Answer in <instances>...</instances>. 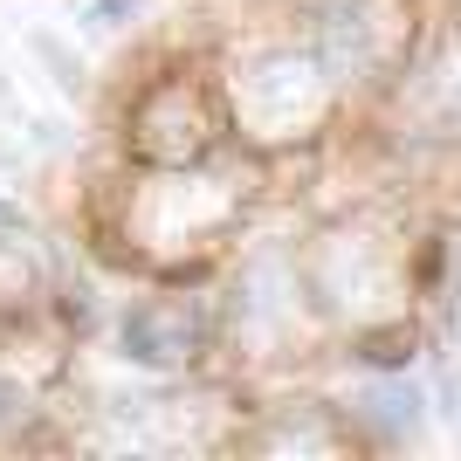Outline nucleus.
<instances>
[{
    "label": "nucleus",
    "mask_w": 461,
    "mask_h": 461,
    "mask_svg": "<svg viewBox=\"0 0 461 461\" xmlns=\"http://www.w3.org/2000/svg\"><path fill=\"white\" fill-rule=\"evenodd\" d=\"M117 338H124V358H138V366H179V358H193V324H179L173 310H158V303L124 310Z\"/></svg>",
    "instance_id": "1"
},
{
    "label": "nucleus",
    "mask_w": 461,
    "mask_h": 461,
    "mask_svg": "<svg viewBox=\"0 0 461 461\" xmlns=\"http://www.w3.org/2000/svg\"><path fill=\"white\" fill-rule=\"evenodd\" d=\"M358 413L372 427H385V434H413L420 427V393L413 385H372L366 400H358Z\"/></svg>",
    "instance_id": "2"
},
{
    "label": "nucleus",
    "mask_w": 461,
    "mask_h": 461,
    "mask_svg": "<svg viewBox=\"0 0 461 461\" xmlns=\"http://www.w3.org/2000/svg\"><path fill=\"white\" fill-rule=\"evenodd\" d=\"M35 56L56 62V83H62V90H83V62L62 56V41H56V35H35Z\"/></svg>",
    "instance_id": "3"
},
{
    "label": "nucleus",
    "mask_w": 461,
    "mask_h": 461,
    "mask_svg": "<svg viewBox=\"0 0 461 461\" xmlns=\"http://www.w3.org/2000/svg\"><path fill=\"white\" fill-rule=\"evenodd\" d=\"M14 241H28V221H21V207L0 200V249H14Z\"/></svg>",
    "instance_id": "4"
},
{
    "label": "nucleus",
    "mask_w": 461,
    "mask_h": 461,
    "mask_svg": "<svg viewBox=\"0 0 461 461\" xmlns=\"http://www.w3.org/2000/svg\"><path fill=\"white\" fill-rule=\"evenodd\" d=\"M138 0H96L90 7V28H117V14H131Z\"/></svg>",
    "instance_id": "5"
},
{
    "label": "nucleus",
    "mask_w": 461,
    "mask_h": 461,
    "mask_svg": "<svg viewBox=\"0 0 461 461\" xmlns=\"http://www.w3.org/2000/svg\"><path fill=\"white\" fill-rule=\"evenodd\" d=\"M21 406H28V400H21V393H14V385H7V379H0V420H14V413H21Z\"/></svg>",
    "instance_id": "6"
}]
</instances>
